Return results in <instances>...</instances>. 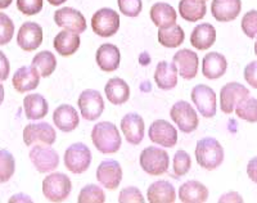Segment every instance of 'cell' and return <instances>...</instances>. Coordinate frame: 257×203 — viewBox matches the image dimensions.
I'll list each match as a JSON object with an SVG mask.
<instances>
[{
  "label": "cell",
  "mask_w": 257,
  "mask_h": 203,
  "mask_svg": "<svg viewBox=\"0 0 257 203\" xmlns=\"http://www.w3.org/2000/svg\"><path fill=\"white\" fill-rule=\"evenodd\" d=\"M120 50L113 44H102L95 54L96 64L105 72H113L120 66Z\"/></svg>",
  "instance_id": "44dd1931"
},
{
  "label": "cell",
  "mask_w": 257,
  "mask_h": 203,
  "mask_svg": "<svg viewBox=\"0 0 257 203\" xmlns=\"http://www.w3.org/2000/svg\"><path fill=\"white\" fill-rule=\"evenodd\" d=\"M170 116L183 133H193L198 128L199 120L198 116H197V112L188 102H176L173 108H171V111H170Z\"/></svg>",
  "instance_id": "52a82bcc"
},
{
  "label": "cell",
  "mask_w": 257,
  "mask_h": 203,
  "mask_svg": "<svg viewBox=\"0 0 257 203\" xmlns=\"http://www.w3.org/2000/svg\"><path fill=\"white\" fill-rule=\"evenodd\" d=\"M93 144L100 153L112 154L121 148V140L118 129L114 124L108 121L98 122L91 130Z\"/></svg>",
  "instance_id": "6da1fadb"
},
{
  "label": "cell",
  "mask_w": 257,
  "mask_h": 203,
  "mask_svg": "<svg viewBox=\"0 0 257 203\" xmlns=\"http://www.w3.org/2000/svg\"><path fill=\"white\" fill-rule=\"evenodd\" d=\"M254 54L257 55V40H256V43H254Z\"/></svg>",
  "instance_id": "816d5d0a"
},
{
  "label": "cell",
  "mask_w": 257,
  "mask_h": 203,
  "mask_svg": "<svg viewBox=\"0 0 257 203\" xmlns=\"http://www.w3.org/2000/svg\"><path fill=\"white\" fill-rule=\"evenodd\" d=\"M16 161L7 149H0V183H7L15 175Z\"/></svg>",
  "instance_id": "d590c367"
},
{
  "label": "cell",
  "mask_w": 257,
  "mask_h": 203,
  "mask_svg": "<svg viewBox=\"0 0 257 203\" xmlns=\"http://www.w3.org/2000/svg\"><path fill=\"white\" fill-rule=\"evenodd\" d=\"M216 41V30L211 24H201L194 27L190 35V44L198 50H207Z\"/></svg>",
  "instance_id": "484cf974"
},
{
  "label": "cell",
  "mask_w": 257,
  "mask_h": 203,
  "mask_svg": "<svg viewBox=\"0 0 257 203\" xmlns=\"http://www.w3.org/2000/svg\"><path fill=\"white\" fill-rule=\"evenodd\" d=\"M179 199L184 203H203L208 199V189L197 180H189L179 188Z\"/></svg>",
  "instance_id": "cb8c5ba5"
},
{
  "label": "cell",
  "mask_w": 257,
  "mask_h": 203,
  "mask_svg": "<svg viewBox=\"0 0 257 203\" xmlns=\"http://www.w3.org/2000/svg\"><path fill=\"white\" fill-rule=\"evenodd\" d=\"M249 96V90L239 82H228L220 90V108L224 114L230 115L235 106Z\"/></svg>",
  "instance_id": "4fadbf2b"
},
{
  "label": "cell",
  "mask_w": 257,
  "mask_h": 203,
  "mask_svg": "<svg viewBox=\"0 0 257 203\" xmlns=\"http://www.w3.org/2000/svg\"><path fill=\"white\" fill-rule=\"evenodd\" d=\"M79 203H103L105 202V194L102 188H99L95 184H89L85 185L80 191Z\"/></svg>",
  "instance_id": "8d00e7d4"
},
{
  "label": "cell",
  "mask_w": 257,
  "mask_h": 203,
  "mask_svg": "<svg viewBox=\"0 0 257 203\" xmlns=\"http://www.w3.org/2000/svg\"><path fill=\"white\" fill-rule=\"evenodd\" d=\"M144 197L142 194V191L139 190L135 186H127V188H123L120 191V195H118V202L120 203H143Z\"/></svg>",
  "instance_id": "b9f144b4"
},
{
  "label": "cell",
  "mask_w": 257,
  "mask_h": 203,
  "mask_svg": "<svg viewBox=\"0 0 257 203\" xmlns=\"http://www.w3.org/2000/svg\"><path fill=\"white\" fill-rule=\"evenodd\" d=\"M174 64L178 68V73L185 80L196 77L198 72V55L189 49H181L174 54Z\"/></svg>",
  "instance_id": "e0dca14e"
},
{
  "label": "cell",
  "mask_w": 257,
  "mask_h": 203,
  "mask_svg": "<svg viewBox=\"0 0 257 203\" xmlns=\"http://www.w3.org/2000/svg\"><path fill=\"white\" fill-rule=\"evenodd\" d=\"M141 167L147 174L152 176H160L169 170L170 157L165 149L157 147H148L141 153Z\"/></svg>",
  "instance_id": "277c9868"
},
{
  "label": "cell",
  "mask_w": 257,
  "mask_h": 203,
  "mask_svg": "<svg viewBox=\"0 0 257 203\" xmlns=\"http://www.w3.org/2000/svg\"><path fill=\"white\" fill-rule=\"evenodd\" d=\"M72 184L67 175L54 172L43 180V194L50 202H63L68 198Z\"/></svg>",
  "instance_id": "3957f363"
},
{
  "label": "cell",
  "mask_w": 257,
  "mask_h": 203,
  "mask_svg": "<svg viewBox=\"0 0 257 203\" xmlns=\"http://www.w3.org/2000/svg\"><path fill=\"white\" fill-rule=\"evenodd\" d=\"M192 100L201 116L212 119L216 115V94L207 85H196L192 89Z\"/></svg>",
  "instance_id": "8fae6325"
},
{
  "label": "cell",
  "mask_w": 257,
  "mask_h": 203,
  "mask_svg": "<svg viewBox=\"0 0 257 203\" xmlns=\"http://www.w3.org/2000/svg\"><path fill=\"white\" fill-rule=\"evenodd\" d=\"M104 93L109 103L114 106H121L130 98V87L126 84L125 80L120 77H113L105 84Z\"/></svg>",
  "instance_id": "f1b7e54d"
},
{
  "label": "cell",
  "mask_w": 257,
  "mask_h": 203,
  "mask_svg": "<svg viewBox=\"0 0 257 203\" xmlns=\"http://www.w3.org/2000/svg\"><path fill=\"white\" fill-rule=\"evenodd\" d=\"M117 4L120 12L127 17H138L143 8L142 0H117Z\"/></svg>",
  "instance_id": "60d3db41"
},
{
  "label": "cell",
  "mask_w": 257,
  "mask_h": 203,
  "mask_svg": "<svg viewBox=\"0 0 257 203\" xmlns=\"http://www.w3.org/2000/svg\"><path fill=\"white\" fill-rule=\"evenodd\" d=\"M244 78L247 84L257 89V61L249 62L244 68Z\"/></svg>",
  "instance_id": "ee69618b"
},
{
  "label": "cell",
  "mask_w": 257,
  "mask_h": 203,
  "mask_svg": "<svg viewBox=\"0 0 257 203\" xmlns=\"http://www.w3.org/2000/svg\"><path fill=\"white\" fill-rule=\"evenodd\" d=\"M12 3H13V0H0V9L8 8Z\"/></svg>",
  "instance_id": "c3c4849f"
},
{
  "label": "cell",
  "mask_w": 257,
  "mask_h": 203,
  "mask_svg": "<svg viewBox=\"0 0 257 203\" xmlns=\"http://www.w3.org/2000/svg\"><path fill=\"white\" fill-rule=\"evenodd\" d=\"M147 198L151 203H174L176 200L175 188L166 180H158L151 184Z\"/></svg>",
  "instance_id": "d4e9b609"
},
{
  "label": "cell",
  "mask_w": 257,
  "mask_h": 203,
  "mask_svg": "<svg viewBox=\"0 0 257 203\" xmlns=\"http://www.w3.org/2000/svg\"><path fill=\"white\" fill-rule=\"evenodd\" d=\"M15 34V24L13 21L6 15L0 13V45H6L11 43Z\"/></svg>",
  "instance_id": "f35d334b"
},
{
  "label": "cell",
  "mask_w": 257,
  "mask_h": 203,
  "mask_svg": "<svg viewBox=\"0 0 257 203\" xmlns=\"http://www.w3.org/2000/svg\"><path fill=\"white\" fill-rule=\"evenodd\" d=\"M4 95H6V93H4V86L2 85V82H0V105L3 103Z\"/></svg>",
  "instance_id": "f907efd6"
},
{
  "label": "cell",
  "mask_w": 257,
  "mask_h": 203,
  "mask_svg": "<svg viewBox=\"0 0 257 203\" xmlns=\"http://www.w3.org/2000/svg\"><path fill=\"white\" fill-rule=\"evenodd\" d=\"M228 68V62L224 55L217 52H211L205 55L202 61V73L210 80L222 77Z\"/></svg>",
  "instance_id": "603a6c76"
},
{
  "label": "cell",
  "mask_w": 257,
  "mask_h": 203,
  "mask_svg": "<svg viewBox=\"0 0 257 203\" xmlns=\"http://www.w3.org/2000/svg\"><path fill=\"white\" fill-rule=\"evenodd\" d=\"M40 73L32 66H24L18 68L13 75L12 84L18 93H26L36 89L40 82Z\"/></svg>",
  "instance_id": "d6986e66"
},
{
  "label": "cell",
  "mask_w": 257,
  "mask_h": 203,
  "mask_svg": "<svg viewBox=\"0 0 257 203\" xmlns=\"http://www.w3.org/2000/svg\"><path fill=\"white\" fill-rule=\"evenodd\" d=\"M11 72V64H9L7 55L0 50V81L7 80Z\"/></svg>",
  "instance_id": "f6af8a7d"
},
{
  "label": "cell",
  "mask_w": 257,
  "mask_h": 203,
  "mask_svg": "<svg viewBox=\"0 0 257 203\" xmlns=\"http://www.w3.org/2000/svg\"><path fill=\"white\" fill-rule=\"evenodd\" d=\"M24 111L26 119L36 121L47 116L49 106L47 99L41 94H29L24 98Z\"/></svg>",
  "instance_id": "83f0119b"
},
{
  "label": "cell",
  "mask_w": 257,
  "mask_h": 203,
  "mask_svg": "<svg viewBox=\"0 0 257 203\" xmlns=\"http://www.w3.org/2000/svg\"><path fill=\"white\" fill-rule=\"evenodd\" d=\"M91 152L84 143H75L64 152V165L72 174H82L90 167Z\"/></svg>",
  "instance_id": "8992f818"
},
{
  "label": "cell",
  "mask_w": 257,
  "mask_h": 203,
  "mask_svg": "<svg viewBox=\"0 0 257 203\" xmlns=\"http://www.w3.org/2000/svg\"><path fill=\"white\" fill-rule=\"evenodd\" d=\"M57 139L56 130L48 122H36L29 124L24 129V142L27 147L32 145L54 144Z\"/></svg>",
  "instance_id": "9c48e42d"
},
{
  "label": "cell",
  "mask_w": 257,
  "mask_h": 203,
  "mask_svg": "<svg viewBox=\"0 0 257 203\" xmlns=\"http://www.w3.org/2000/svg\"><path fill=\"white\" fill-rule=\"evenodd\" d=\"M67 0H48V3L52 4V6H61V4L66 3Z\"/></svg>",
  "instance_id": "681fc988"
},
{
  "label": "cell",
  "mask_w": 257,
  "mask_h": 203,
  "mask_svg": "<svg viewBox=\"0 0 257 203\" xmlns=\"http://www.w3.org/2000/svg\"><path fill=\"white\" fill-rule=\"evenodd\" d=\"M91 29L96 35L102 38L113 36L120 29L118 13L111 8H102L96 11L91 17Z\"/></svg>",
  "instance_id": "5b68a950"
},
{
  "label": "cell",
  "mask_w": 257,
  "mask_h": 203,
  "mask_svg": "<svg viewBox=\"0 0 257 203\" xmlns=\"http://www.w3.org/2000/svg\"><path fill=\"white\" fill-rule=\"evenodd\" d=\"M240 26L243 32L249 39L257 38V11H249L245 13L242 18Z\"/></svg>",
  "instance_id": "ab89813d"
},
{
  "label": "cell",
  "mask_w": 257,
  "mask_h": 203,
  "mask_svg": "<svg viewBox=\"0 0 257 203\" xmlns=\"http://www.w3.org/2000/svg\"><path fill=\"white\" fill-rule=\"evenodd\" d=\"M96 180L104 188L113 190L118 188L122 180V168L114 160H104L96 168Z\"/></svg>",
  "instance_id": "5bb4252c"
},
{
  "label": "cell",
  "mask_w": 257,
  "mask_h": 203,
  "mask_svg": "<svg viewBox=\"0 0 257 203\" xmlns=\"http://www.w3.org/2000/svg\"><path fill=\"white\" fill-rule=\"evenodd\" d=\"M219 202H243V198L242 195L238 194L237 191H229V193L220 197Z\"/></svg>",
  "instance_id": "7dc6e473"
},
{
  "label": "cell",
  "mask_w": 257,
  "mask_h": 203,
  "mask_svg": "<svg viewBox=\"0 0 257 203\" xmlns=\"http://www.w3.org/2000/svg\"><path fill=\"white\" fill-rule=\"evenodd\" d=\"M43 43V29L35 22H26L20 27L17 34V44L26 52L36 50Z\"/></svg>",
  "instance_id": "2e32d148"
},
{
  "label": "cell",
  "mask_w": 257,
  "mask_h": 203,
  "mask_svg": "<svg viewBox=\"0 0 257 203\" xmlns=\"http://www.w3.org/2000/svg\"><path fill=\"white\" fill-rule=\"evenodd\" d=\"M149 139L165 148H173L178 143V131L166 120H156L149 126Z\"/></svg>",
  "instance_id": "7c38bea8"
},
{
  "label": "cell",
  "mask_w": 257,
  "mask_h": 203,
  "mask_svg": "<svg viewBox=\"0 0 257 203\" xmlns=\"http://www.w3.org/2000/svg\"><path fill=\"white\" fill-rule=\"evenodd\" d=\"M80 43L81 41H80L79 34L70 31V30H63L57 34L54 41H53V45L58 54L68 57L77 52V49L80 48Z\"/></svg>",
  "instance_id": "4316f807"
},
{
  "label": "cell",
  "mask_w": 257,
  "mask_h": 203,
  "mask_svg": "<svg viewBox=\"0 0 257 203\" xmlns=\"http://www.w3.org/2000/svg\"><path fill=\"white\" fill-rule=\"evenodd\" d=\"M247 175L253 183L257 184V156L249 160L248 165H247Z\"/></svg>",
  "instance_id": "bcb514c9"
},
{
  "label": "cell",
  "mask_w": 257,
  "mask_h": 203,
  "mask_svg": "<svg viewBox=\"0 0 257 203\" xmlns=\"http://www.w3.org/2000/svg\"><path fill=\"white\" fill-rule=\"evenodd\" d=\"M149 15H151L152 22L158 29H165V27L176 24V18H178L175 9L166 3L153 4L149 11Z\"/></svg>",
  "instance_id": "4dcf8cb0"
},
{
  "label": "cell",
  "mask_w": 257,
  "mask_h": 203,
  "mask_svg": "<svg viewBox=\"0 0 257 203\" xmlns=\"http://www.w3.org/2000/svg\"><path fill=\"white\" fill-rule=\"evenodd\" d=\"M17 8L26 16L38 15L43 9V0H17Z\"/></svg>",
  "instance_id": "7bdbcfd3"
},
{
  "label": "cell",
  "mask_w": 257,
  "mask_h": 203,
  "mask_svg": "<svg viewBox=\"0 0 257 203\" xmlns=\"http://www.w3.org/2000/svg\"><path fill=\"white\" fill-rule=\"evenodd\" d=\"M235 114L239 119L247 122H257V99L247 96L240 100L235 108Z\"/></svg>",
  "instance_id": "e575fe53"
},
{
  "label": "cell",
  "mask_w": 257,
  "mask_h": 203,
  "mask_svg": "<svg viewBox=\"0 0 257 203\" xmlns=\"http://www.w3.org/2000/svg\"><path fill=\"white\" fill-rule=\"evenodd\" d=\"M196 160L205 170H215L224 161V148L215 138H203L197 142Z\"/></svg>",
  "instance_id": "7a4b0ae2"
},
{
  "label": "cell",
  "mask_w": 257,
  "mask_h": 203,
  "mask_svg": "<svg viewBox=\"0 0 257 203\" xmlns=\"http://www.w3.org/2000/svg\"><path fill=\"white\" fill-rule=\"evenodd\" d=\"M156 84L162 90H171L178 85V68L174 63L162 61L157 64L155 72Z\"/></svg>",
  "instance_id": "f546056e"
},
{
  "label": "cell",
  "mask_w": 257,
  "mask_h": 203,
  "mask_svg": "<svg viewBox=\"0 0 257 203\" xmlns=\"http://www.w3.org/2000/svg\"><path fill=\"white\" fill-rule=\"evenodd\" d=\"M242 11L240 0H212L211 13L219 22H230L239 16Z\"/></svg>",
  "instance_id": "ffe728a7"
},
{
  "label": "cell",
  "mask_w": 257,
  "mask_h": 203,
  "mask_svg": "<svg viewBox=\"0 0 257 203\" xmlns=\"http://www.w3.org/2000/svg\"><path fill=\"white\" fill-rule=\"evenodd\" d=\"M53 122L63 133H71L79 126L80 119L77 111L72 106L61 105L53 114Z\"/></svg>",
  "instance_id": "7402d4cb"
},
{
  "label": "cell",
  "mask_w": 257,
  "mask_h": 203,
  "mask_svg": "<svg viewBox=\"0 0 257 203\" xmlns=\"http://www.w3.org/2000/svg\"><path fill=\"white\" fill-rule=\"evenodd\" d=\"M54 22L58 27L70 30L76 34H82L86 30V20L81 15V12L70 7L58 9L54 13Z\"/></svg>",
  "instance_id": "9a60e30c"
},
{
  "label": "cell",
  "mask_w": 257,
  "mask_h": 203,
  "mask_svg": "<svg viewBox=\"0 0 257 203\" xmlns=\"http://www.w3.org/2000/svg\"><path fill=\"white\" fill-rule=\"evenodd\" d=\"M192 167L190 156L185 151H178L174 156V174L175 176H184Z\"/></svg>",
  "instance_id": "74e56055"
},
{
  "label": "cell",
  "mask_w": 257,
  "mask_h": 203,
  "mask_svg": "<svg viewBox=\"0 0 257 203\" xmlns=\"http://www.w3.org/2000/svg\"><path fill=\"white\" fill-rule=\"evenodd\" d=\"M184 30L176 24L158 30V41L165 48H178L184 43Z\"/></svg>",
  "instance_id": "d6a6232c"
},
{
  "label": "cell",
  "mask_w": 257,
  "mask_h": 203,
  "mask_svg": "<svg viewBox=\"0 0 257 203\" xmlns=\"http://www.w3.org/2000/svg\"><path fill=\"white\" fill-rule=\"evenodd\" d=\"M207 7L205 2L199 0H180L179 3V13L180 17L188 22H198L206 16Z\"/></svg>",
  "instance_id": "1f68e13d"
},
{
  "label": "cell",
  "mask_w": 257,
  "mask_h": 203,
  "mask_svg": "<svg viewBox=\"0 0 257 203\" xmlns=\"http://www.w3.org/2000/svg\"><path fill=\"white\" fill-rule=\"evenodd\" d=\"M31 66L40 73L41 77H49L57 68V58L52 52H40L32 58Z\"/></svg>",
  "instance_id": "836d02e7"
},
{
  "label": "cell",
  "mask_w": 257,
  "mask_h": 203,
  "mask_svg": "<svg viewBox=\"0 0 257 203\" xmlns=\"http://www.w3.org/2000/svg\"><path fill=\"white\" fill-rule=\"evenodd\" d=\"M199 2H205V3H206V2H207V0H199Z\"/></svg>",
  "instance_id": "f5cc1de1"
},
{
  "label": "cell",
  "mask_w": 257,
  "mask_h": 203,
  "mask_svg": "<svg viewBox=\"0 0 257 203\" xmlns=\"http://www.w3.org/2000/svg\"><path fill=\"white\" fill-rule=\"evenodd\" d=\"M30 160L32 165L41 174L54 171L59 165V156L50 145L38 144L30 151Z\"/></svg>",
  "instance_id": "ba28073f"
},
{
  "label": "cell",
  "mask_w": 257,
  "mask_h": 203,
  "mask_svg": "<svg viewBox=\"0 0 257 203\" xmlns=\"http://www.w3.org/2000/svg\"><path fill=\"white\" fill-rule=\"evenodd\" d=\"M81 116L88 121H95L104 111V100L99 91L94 89L84 90L77 100Z\"/></svg>",
  "instance_id": "30bf717a"
},
{
  "label": "cell",
  "mask_w": 257,
  "mask_h": 203,
  "mask_svg": "<svg viewBox=\"0 0 257 203\" xmlns=\"http://www.w3.org/2000/svg\"><path fill=\"white\" fill-rule=\"evenodd\" d=\"M121 130L127 143L141 144L144 138V120L138 114H127L121 120Z\"/></svg>",
  "instance_id": "ac0fdd59"
}]
</instances>
